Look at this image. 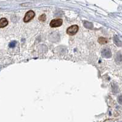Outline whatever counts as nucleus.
I'll return each mask as SVG.
<instances>
[{
  "label": "nucleus",
  "mask_w": 122,
  "mask_h": 122,
  "mask_svg": "<svg viewBox=\"0 0 122 122\" xmlns=\"http://www.w3.org/2000/svg\"><path fill=\"white\" fill-rule=\"evenodd\" d=\"M62 20L60 19V18L52 20L50 23V26L51 28H56V27L61 26V25H62Z\"/></svg>",
  "instance_id": "nucleus-1"
},
{
  "label": "nucleus",
  "mask_w": 122,
  "mask_h": 122,
  "mask_svg": "<svg viewBox=\"0 0 122 122\" xmlns=\"http://www.w3.org/2000/svg\"><path fill=\"white\" fill-rule=\"evenodd\" d=\"M79 27L78 25H73L69 27L67 30V33L68 35H75L76 34V32H78Z\"/></svg>",
  "instance_id": "nucleus-2"
},
{
  "label": "nucleus",
  "mask_w": 122,
  "mask_h": 122,
  "mask_svg": "<svg viewBox=\"0 0 122 122\" xmlns=\"http://www.w3.org/2000/svg\"><path fill=\"white\" fill-rule=\"evenodd\" d=\"M35 16V13L34 12L32 11V10H29L28 12L26 14L25 17L23 18V21L25 22H28L30 20H32V18L34 17Z\"/></svg>",
  "instance_id": "nucleus-3"
},
{
  "label": "nucleus",
  "mask_w": 122,
  "mask_h": 122,
  "mask_svg": "<svg viewBox=\"0 0 122 122\" xmlns=\"http://www.w3.org/2000/svg\"><path fill=\"white\" fill-rule=\"evenodd\" d=\"M102 56L106 58H110L112 56L111 50L109 48H104L102 51Z\"/></svg>",
  "instance_id": "nucleus-4"
},
{
  "label": "nucleus",
  "mask_w": 122,
  "mask_h": 122,
  "mask_svg": "<svg viewBox=\"0 0 122 122\" xmlns=\"http://www.w3.org/2000/svg\"><path fill=\"white\" fill-rule=\"evenodd\" d=\"M8 25V21L5 18L0 19V28H3L6 27Z\"/></svg>",
  "instance_id": "nucleus-5"
},
{
  "label": "nucleus",
  "mask_w": 122,
  "mask_h": 122,
  "mask_svg": "<svg viewBox=\"0 0 122 122\" xmlns=\"http://www.w3.org/2000/svg\"><path fill=\"white\" fill-rule=\"evenodd\" d=\"M114 42L117 46H122V42L120 40V39H118L117 36H115L114 37Z\"/></svg>",
  "instance_id": "nucleus-6"
},
{
  "label": "nucleus",
  "mask_w": 122,
  "mask_h": 122,
  "mask_svg": "<svg viewBox=\"0 0 122 122\" xmlns=\"http://www.w3.org/2000/svg\"><path fill=\"white\" fill-rule=\"evenodd\" d=\"M84 26L85 28H87V29H92V28H93V24L90 22H89V21H84Z\"/></svg>",
  "instance_id": "nucleus-7"
},
{
  "label": "nucleus",
  "mask_w": 122,
  "mask_h": 122,
  "mask_svg": "<svg viewBox=\"0 0 122 122\" xmlns=\"http://www.w3.org/2000/svg\"><path fill=\"white\" fill-rule=\"evenodd\" d=\"M107 42H108V40L106 38L100 37L98 39V42L101 44H106V43H107Z\"/></svg>",
  "instance_id": "nucleus-8"
},
{
  "label": "nucleus",
  "mask_w": 122,
  "mask_h": 122,
  "mask_svg": "<svg viewBox=\"0 0 122 122\" xmlns=\"http://www.w3.org/2000/svg\"><path fill=\"white\" fill-rule=\"evenodd\" d=\"M17 42H16V41H12V42H11L9 44V48H14L16 46V45H17Z\"/></svg>",
  "instance_id": "nucleus-9"
},
{
  "label": "nucleus",
  "mask_w": 122,
  "mask_h": 122,
  "mask_svg": "<svg viewBox=\"0 0 122 122\" xmlns=\"http://www.w3.org/2000/svg\"><path fill=\"white\" fill-rule=\"evenodd\" d=\"M39 20L40 21H45L46 20V15L45 14H43V15H40V17L39 18Z\"/></svg>",
  "instance_id": "nucleus-10"
},
{
  "label": "nucleus",
  "mask_w": 122,
  "mask_h": 122,
  "mask_svg": "<svg viewBox=\"0 0 122 122\" xmlns=\"http://www.w3.org/2000/svg\"><path fill=\"white\" fill-rule=\"evenodd\" d=\"M116 61H118V62H120V61H122V56L120 54H119V53H118V54H117V56Z\"/></svg>",
  "instance_id": "nucleus-11"
},
{
  "label": "nucleus",
  "mask_w": 122,
  "mask_h": 122,
  "mask_svg": "<svg viewBox=\"0 0 122 122\" xmlns=\"http://www.w3.org/2000/svg\"><path fill=\"white\" fill-rule=\"evenodd\" d=\"M118 101L120 104L122 105V95L120 96L118 98Z\"/></svg>",
  "instance_id": "nucleus-12"
}]
</instances>
